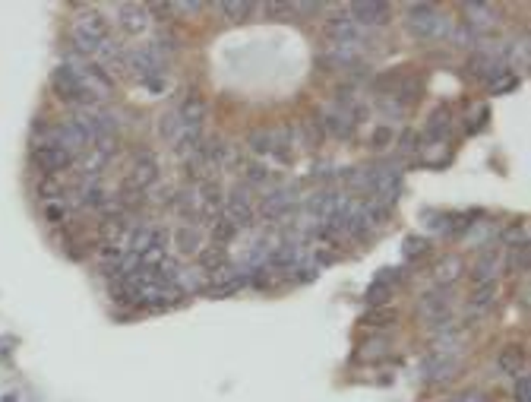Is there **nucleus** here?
Instances as JSON below:
<instances>
[{
    "label": "nucleus",
    "instance_id": "27",
    "mask_svg": "<svg viewBox=\"0 0 531 402\" xmlns=\"http://www.w3.org/2000/svg\"><path fill=\"white\" fill-rule=\"evenodd\" d=\"M247 146L256 156H272V152H275V134H272V130H253Z\"/></svg>",
    "mask_w": 531,
    "mask_h": 402
},
{
    "label": "nucleus",
    "instance_id": "44",
    "mask_svg": "<svg viewBox=\"0 0 531 402\" xmlns=\"http://www.w3.org/2000/svg\"><path fill=\"white\" fill-rule=\"evenodd\" d=\"M515 269L528 273V244H525V247H519V253H515Z\"/></svg>",
    "mask_w": 531,
    "mask_h": 402
},
{
    "label": "nucleus",
    "instance_id": "2",
    "mask_svg": "<svg viewBox=\"0 0 531 402\" xmlns=\"http://www.w3.org/2000/svg\"><path fill=\"white\" fill-rule=\"evenodd\" d=\"M405 29L418 41H440V39H449L452 26L433 4H411L408 16H405Z\"/></svg>",
    "mask_w": 531,
    "mask_h": 402
},
{
    "label": "nucleus",
    "instance_id": "33",
    "mask_svg": "<svg viewBox=\"0 0 531 402\" xmlns=\"http://www.w3.org/2000/svg\"><path fill=\"white\" fill-rule=\"evenodd\" d=\"M158 134H161V140L174 143V136L181 134V121H177V111H174V114H165V118L158 121Z\"/></svg>",
    "mask_w": 531,
    "mask_h": 402
},
{
    "label": "nucleus",
    "instance_id": "42",
    "mask_svg": "<svg viewBox=\"0 0 531 402\" xmlns=\"http://www.w3.org/2000/svg\"><path fill=\"white\" fill-rule=\"evenodd\" d=\"M64 206H57V203H51L48 209H44V218H48V222H54V225H61L64 222Z\"/></svg>",
    "mask_w": 531,
    "mask_h": 402
},
{
    "label": "nucleus",
    "instance_id": "29",
    "mask_svg": "<svg viewBox=\"0 0 531 402\" xmlns=\"http://www.w3.org/2000/svg\"><path fill=\"white\" fill-rule=\"evenodd\" d=\"M395 320H398V313L393 308H370L364 313V326H389Z\"/></svg>",
    "mask_w": 531,
    "mask_h": 402
},
{
    "label": "nucleus",
    "instance_id": "36",
    "mask_svg": "<svg viewBox=\"0 0 531 402\" xmlns=\"http://www.w3.org/2000/svg\"><path fill=\"white\" fill-rule=\"evenodd\" d=\"M35 190H39V196H44V200H57V196H64V187H61L57 178H41Z\"/></svg>",
    "mask_w": 531,
    "mask_h": 402
},
{
    "label": "nucleus",
    "instance_id": "14",
    "mask_svg": "<svg viewBox=\"0 0 531 402\" xmlns=\"http://www.w3.org/2000/svg\"><path fill=\"white\" fill-rule=\"evenodd\" d=\"M130 184L133 187H139L146 194L152 184H158V162H155V156L152 152H139L136 156V162H133V168H130Z\"/></svg>",
    "mask_w": 531,
    "mask_h": 402
},
{
    "label": "nucleus",
    "instance_id": "38",
    "mask_svg": "<svg viewBox=\"0 0 531 402\" xmlns=\"http://www.w3.org/2000/svg\"><path fill=\"white\" fill-rule=\"evenodd\" d=\"M512 396H515V402H531V377H528V374H519V377H515Z\"/></svg>",
    "mask_w": 531,
    "mask_h": 402
},
{
    "label": "nucleus",
    "instance_id": "11",
    "mask_svg": "<svg viewBox=\"0 0 531 402\" xmlns=\"http://www.w3.org/2000/svg\"><path fill=\"white\" fill-rule=\"evenodd\" d=\"M389 13L393 10L383 0H358V4L348 6V16L358 26H383V23H389Z\"/></svg>",
    "mask_w": 531,
    "mask_h": 402
},
{
    "label": "nucleus",
    "instance_id": "18",
    "mask_svg": "<svg viewBox=\"0 0 531 402\" xmlns=\"http://www.w3.org/2000/svg\"><path fill=\"white\" fill-rule=\"evenodd\" d=\"M149 247H165V238H161V231L149 228V225H143V228H133L130 238H127V253H136V257H143Z\"/></svg>",
    "mask_w": 531,
    "mask_h": 402
},
{
    "label": "nucleus",
    "instance_id": "5",
    "mask_svg": "<svg viewBox=\"0 0 531 402\" xmlns=\"http://www.w3.org/2000/svg\"><path fill=\"white\" fill-rule=\"evenodd\" d=\"M418 313L433 326V330H449V326H452V313H449V295H446V288L427 291V295L418 301Z\"/></svg>",
    "mask_w": 531,
    "mask_h": 402
},
{
    "label": "nucleus",
    "instance_id": "46",
    "mask_svg": "<svg viewBox=\"0 0 531 402\" xmlns=\"http://www.w3.org/2000/svg\"><path fill=\"white\" fill-rule=\"evenodd\" d=\"M442 402H465L462 396H452V399H442Z\"/></svg>",
    "mask_w": 531,
    "mask_h": 402
},
{
    "label": "nucleus",
    "instance_id": "12",
    "mask_svg": "<svg viewBox=\"0 0 531 402\" xmlns=\"http://www.w3.org/2000/svg\"><path fill=\"white\" fill-rule=\"evenodd\" d=\"M468 73L475 79H484L487 86L490 83H497L500 76H506V64L500 61V57H493V54H487V51H477V54H471V61H468Z\"/></svg>",
    "mask_w": 531,
    "mask_h": 402
},
{
    "label": "nucleus",
    "instance_id": "17",
    "mask_svg": "<svg viewBox=\"0 0 531 402\" xmlns=\"http://www.w3.org/2000/svg\"><path fill=\"white\" fill-rule=\"evenodd\" d=\"M497 371L500 374H509V377H519L525 374V348L522 346H503L497 355Z\"/></svg>",
    "mask_w": 531,
    "mask_h": 402
},
{
    "label": "nucleus",
    "instance_id": "45",
    "mask_svg": "<svg viewBox=\"0 0 531 402\" xmlns=\"http://www.w3.org/2000/svg\"><path fill=\"white\" fill-rule=\"evenodd\" d=\"M389 140H393V130H389V127H380V130L373 134V143H376V146H386Z\"/></svg>",
    "mask_w": 531,
    "mask_h": 402
},
{
    "label": "nucleus",
    "instance_id": "39",
    "mask_svg": "<svg viewBox=\"0 0 531 402\" xmlns=\"http://www.w3.org/2000/svg\"><path fill=\"white\" fill-rule=\"evenodd\" d=\"M243 178H247V184H253V187H256V184H266V178H269V171H266L263 165H250Z\"/></svg>",
    "mask_w": 531,
    "mask_h": 402
},
{
    "label": "nucleus",
    "instance_id": "10",
    "mask_svg": "<svg viewBox=\"0 0 531 402\" xmlns=\"http://www.w3.org/2000/svg\"><path fill=\"white\" fill-rule=\"evenodd\" d=\"M206 114H209V105H206V99L196 89L187 92V99H183L181 108H177V121H181L183 130H203Z\"/></svg>",
    "mask_w": 531,
    "mask_h": 402
},
{
    "label": "nucleus",
    "instance_id": "13",
    "mask_svg": "<svg viewBox=\"0 0 531 402\" xmlns=\"http://www.w3.org/2000/svg\"><path fill=\"white\" fill-rule=\"evenodd\" d=\"M462 368V361L455 355H446V352H433L420 361V374L430 377V380H449L455 377V371Z\"/></svg>",
    "mask_w": 531,
    "mask_h": 402
},
{
    "label": "nucleus",
    "instance_id": "21",
    "mask_svg": "<svg viewBox=\"0 0 531 402\" xmlns=\"http://www.w3.org/2000/svg\"><path fill=\"white\" fill-rule=\"evenodd\" d=\"M323 67L329 70H358L360 67V54L358 48H332L326 57H323Z\"/></svg>",
    "mask_w": 531,
    "mask_h": 402
},
{
    "label": "nucleus",
    "instance_id": "26",
    "mask_svg": "<svg viewBox=\"0 0 531 402\" xmlns=\"http://www.w3.org/2000/svg\"><path fill=\"white\" fill-rule=\"evenodd\" d=\"M241 288H243V276H234V279H228V282H212V285H206L203 295H206V298H212V301H218V298H231V295H238Z\"/></svg>",
    "mask_w": 531,
    "mask_h": 402
},
{
    "label": "nucleus",
    "instance_id": "23",
    "mask_svg": "<svg viewBox=\"0 0 531 402\" xmlns=\"http://www.w3.org/2000/svg\"><path fill=\"white\" fill-rule=\"evenodd\" d=\"M174 247H177L181 253H199V251H203L199 228H193V225H181V228L174 231Z\"/></svg>",
    "mask_w": 531,
    "mask_h": 402
},
{
    "label": "nucleus",
    "instance_id": "22",
    "mask_svg": "<svg viewBox=\"0 0 531 402\" xmlns=\"http://www.w3.org/2000/svg\"><path fill=\"white\" fill-rule=\"evenodd\" d=\"M497 291H500L497 279L481 282V285L475 288V295L468 298V308H471V311H487V308H493V301H497Z\"/></svg>",
    "mask_w": 531,
    "mask_h": 402
},
{
    "label": "nucleus",
    "instance_id": "25",
    "mask_svg": "<svg viewBox=\"0 0 531 402\" xmlns=\"http://www.w3.org/2000/svg\"><path fill=\"white\" fill-rule=\"evenodd\" d=\"M465 273V263H462V257H442L440 263H437V279H440V285H452L459 276Z\"/></svg>",
    "mask_w": 531,
    "mask_h": 402
},
{
    "label": "nucleus",
    "instance_id": "30",
    "mask_svg": "<svg viewBox=\"0 0 531 402\" xmlns=\"http://www.w3.org/2000/svg\"><path fill=\"white\" fill-rule=\"evenodd\" d=\"M221 13H225L228 19H247L250 13H253V4H250V0H225V4H221Z\"/></svg>",
    "mask_w": 531,
    "mask_h": 402
},
{
    "label": "nucleus",
    "instance_id": "24",
    "mask_svg": "<svg viewBox=\"0 0 531 402\" xmlns=\"http://www.w3.org/2000/svg\"><path fill=\"white\" fill-rule=\"evenodd\" d=\"M196 257H199V269H203V273H216V269H221L228 263V253H225V247H221V244L203 247Z\"/></svg>",
    "mask_w": 531,
    "mask_h": 402
},
{
    "label": "nucleus",
    "instance_id": "4",
    "mask_svg": "<svg viewBox=\"0 0 531 402\" xmlns=\"http://www.w3.org/2000/svg\"><path fill=\"white\" fill-rule=\"evenodd\" d=\"M323 35L329 39L332 48H358L360 41H364V32H360V26L354 23L348 13H335V16H329L326 26H323Z\"/></svg>",
    "mask_w": 531,
    "mask_h": 402
},
{
    "label": "nucleus",
    "instance_id": "34",
    "mask_svg": "<svg viewBox=\"0 0 531 402\" xmlns=\"http://www.w3.org/2000/svg\"><path fill=\"white\" fill-rule=\"evenodd\" d=\"M430 251V241L420 238V235H408L405 238V257H424Z\"/></svg>",
    "mask_w": 531,
    "mask_h": 402
},
{
    "label": "nucleus",
    "instance_id": "35",
    "mask_svg": "<svg viewBox=\"0 0 531 402\" xmlns=\"http://www.w3.org/2000/svg\"><path fill=\"white\" fill-rule=\"evenodd\" d=\"M300 134H304V146H320V136H323V127H320V121H300Z\"/></svg>",
    "mask_w": 531,
    "mask_h": 402
},
{
    "label": "nucleus",
    "instance_id": "15",
    "mask_svg": "<svg viewBox=\"0 0 531 402\" xmlns=\"http://www.w3.org/2000/svg\"><path fill=\"white\" fill-rule=\"evenodd\" d=\"M117 26L127 35H143L149 29V10L143 4H121L117 6Z\"/></svg>",
    "mask_w": 531,
    "mask_h": 402
},
{
    "label": "nucleus",
    "instance_id": "31",
    "mask_svg": "<svg viewBox=\"0 0 531 402\" xmlns=\"http://www.w3.org/2000/svg\"><path fill=\"white\" fill-rule=\"evenodd\" d=\"M446 130H449V111H446V108H440V111H433L430 124H427V136H430V140H440Z\"/></svg>",
    "mask_w": 531,
    "mask_h": 402
},
{
    "label": "nucleus",
    "instance_id": "41",
    "mask_svg": "<svg viewBox=\"0 0 531 402\" xmlns=\"http://www.w3.org/2000/svg\"><path fill=\"white\" fill-rule=\"evenodd\" d=\"M515 86H519V79H515L512 73H506V76H500L497 83H490V89L493 92H509V89H515Z\"/></svg>",
    "mask_w": 531,
    "mask_h": 402
},
{
    "label": "nucleus",
    "instance_id": "20",
    "mask_svg": "<svg viewBox=\"0 0 531 402\" xmlns=\"http://www.w3.org/2000/svg\"><path fill=\"white\" fill-rule=\"evenodd\" d=\"M500 269V247H484L481 257H477V263L471 266V276H475V282H490L493 276H497Z\"/></svg>",
    "mask_w": 531,
    "mask_h": 402
},
{
    "label": "nucleus",
    "instance_id": "37",
    "mask_svg": "<svg viewBox=\"0 0 531 402\" xmlns=\"http://www.w3.org/2000/svg\"><path fill=\"white\" fill-rule=\"evenodd\" d=\"M503 241H506V244H512V247H525L528 244L525 225H509V228L503 231Z\"/></svg>",
    "mask_w": 531,
    "mask_h": 402
},
{
    "label": "nucleus",
    "instance_id": "16",
    "mask_svg": "<svg viewBox=\"0 0 531 402\" xmlns=\"http://www.w3.org/2000/svg\"><path fill=\"white\" fill-rule=\"evenodd\" d=\"M291 203H294V190H275V194L263 196V216L272 218V222H282V218L291 216Z\"/></svg>",
    "mask_w": 531,
    "mask_h": 402
},
{
    "label": "nucleus",
    "instance_id": "1",
    "mask_svg": "<svg viewBox=\"0 0 531 402\" xmlns=\"http://www.w3.org/2000/svg\"><path fill=\"white\" fill-rule=\"evenodd\" d=\"M70 39H73V48H76L79 57H95L101 51V45L111 41V26L98 10H86L83 16L73 23Z\"/></svg>",
    "mask_w": 531,
    "mask_h": 402
},
{
    "label": "nucleus",
    "instance_id": "19",
    "mask_svg": "<svg viewBox=\"0 0 531 402\" xmlns=\"http://www.w3.org/2000/svg\"><path fill=\"white\" fill-rule=\"evenodd\" d=\"M354 124H358V121H354V114H351V111H345V108H342V111H329L326 118L320 121V127L326 130L329 136H338V140H348V136L354 134Z\"/></svg>",
    "mask_w": 531,
    "mask_h": 402
},
{
    "label": "nucleus",
    "instance_id": "43",
    "mask_svg": "<svg viewBox=\"0 0 531 402\" xmlns=\"http://www.w3.org/2000/svg\"><path fill=\"white\" fill-rule=\"evenodd\" d=\"M206 4H199V0H183V4H171V10H183V13H199Z\"/></svg>",
    "mask_w": 531,
    "mask_h": 402
},
{
    "label": "nucleus",
    "instance_id": "7",
    "mask_svg": "<svg viewBox=\"0 0 531 402\" xmlns=\"http://www.w3.org/2000/svg\"><path fill=\"white\" fill-rule=\"evenodd\" d=\"M253 216H256L253 203H250L247 190H241V187H234L231 194L225 196V203H221V218H225V222H231L238 231L241 228H250V225H253Z\"/></svg>",
    "mask_w": 531,
    "mask_h": 402
},
{
    "label": "nucleus",
    "instance_id": "3",
    "mask_svg": "<svg viewBox=\"0 0 531 402\" xmlns=\"http://www.w3.org/2000/svg\"><path fill=\"white\" fill-rule=\"evenodd\" d=\"M51 89H54V95L61 101H66V105L79 108V105H88V101H95L92 95L86 92L83 79L76 76V70L66 67V64H61L54 73H51Z\"/></svg>",
    "mask_w": 531,
    "mask_h": 402
},
{
    "label": "nucleus",
    "instance_id": "6",
    "mask_svg": "<svg viewBox=\"0 0 531 402\" xmlns=\"http://www.w3.org/2000/svg\"><path fill=\"white\" fill-rule=\"evenodd\" d=\"M32 162L35 168L41 171V178H57V174H64L66 168L73 165V156L61 146H51V143H39L32 149Z\"/></svg>",
    "mask_w": 531,
    "mask_h": 402
},
{
    "label": "nucleus",
    "instance_id": "9",
    "mask_svg": "<svg viewBox=\"0 0 531 402\" xmlns=\"http://www.w3.org/2000/svg\"><path fill=\"white\" fill-rule=\"evenodd\" d=\"M462 10H465L462 26H468L471 32H475V35H481V39H484L487 32H490L493 26H497V19H500V16H497V10H493L490 4H477V0H471V4H465Z\"/></svg>",
    "mask_w": 531,
    "mask_h": 402
},
{
    "label": "nucleus",
    "instance_id": "32",
    "mask_svg": "<svg viewBox=\"0 0 531 402\" xmlns=\"http://www.w3.org/2000/svg\"><path fill=\"white\" fill-rule=\"evenodd\" d=\"M234 235H238V228H234L231 222H225V218H216V222H212V238H216V244L225 247Z\"/></svg>",
    "mask_w": 531,
    "mask_h": 402
},
{
    "label": "nucleus",
    "instance_id": "28",
    "mask_svg": "<svg viewBox=\"0 0 531 402\" xmlns=\"http://www.w3.org/2000/svg\"><path fill=\"white\" fill-rule=\"evenodd\" d=\"M389 298H393V288H389L386 282H373V285H367V291H364L367 308H389Z\"/></svg>",
    "mask_w": 531,
    "mask_h": 402
},
{
    "label": "nucleus",
    "instance_id": "40",
    "mask_svg": "<svg viewBox=\"0 0 531 402\" xmlns=\"http://www.w3.org/2000/svg\"><path fill=\"white\" fill-rule=\"evenodd\" d=\"M266 16H294V4H266Z\"/></svg>",
    "mask_w": 531,
    "mask_h": 402
},
{
    "label": "nucleus",
    "instance_id": "8",
    "mask_svg": "<svg viewBox=\"0 0 531 402\" xmlns=\"http://www.w3.org/2000/svg\"><path fill=\"white\" fill-rule=\"evenodd\" d=\"M127 70H133L146 86H149L165 73V61H161V54L152 45H146V48H136L127 54Z\"/></svg>",
    "mask_w": 531,
    "mask_h": 402
}]
</instances>
